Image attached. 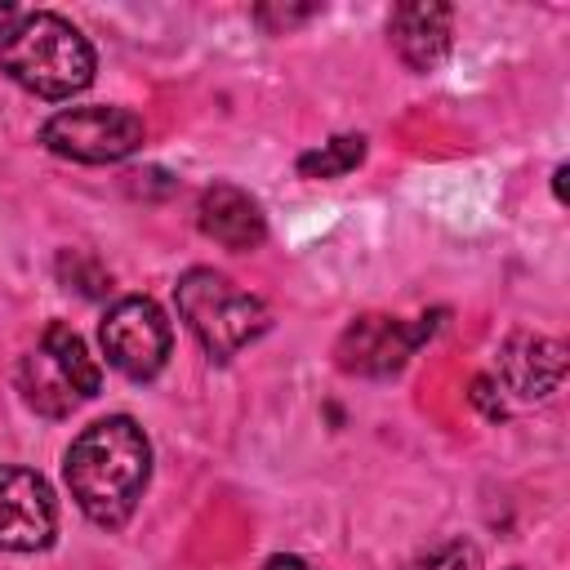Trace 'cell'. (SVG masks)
Wrapping results in <instances>:
<instances>
[{"label":"cell","mask_w":570,"mask_h":570,"mask_svg":"<svg viewBox=\"0 0 570 570\" xmlns=\"http://www.w3.org/2000/svg\"><path fill=\"white\" fill-rule=\"evenodd\" d=\"M62 472H67L71 499L94 525H107V530L125 525L151 476L147 432L129 414L98 419L71 441Z\"/></svg>","instance_id":"obj_1"},{"label":"cell","mask_w":570,"mask_h":570,"mask_svg":"<svg viewBox=\"0 0 570 570\" xmlns=\"http://www.w3.org/2000/svg\"><path fill=\"white\" fill-rule=\"evenodd\" d=\"M94 67V45L62 13H22L0 31V71L36 98L80 94Z\"/></svg>","instance_id":"obj_2"},{"label":"cell","mask_w":570,"mask_h":570,"mask_svg":"<svg viewBox=\"0 0 570 570\" xmlns=\"http://www.w3.org/2000/svg\"><path fill=\"white\" fill-rule=\"evenodd\" d=\"M174 298H178V316L214 361H232L245 343H254L272 325L263 298L245 294L236 281H227L214 267H191L174 285Z\"/></svg>","instance_id":"obj_3"},{"label":"cell","mask_w":570,"mask_h":570,"mask_svg":"<svg viewBox=\"0 0 570 570\" xmlns=\"http://www.w3.org/2000/svg\"><path fill=\"white\" fill-rule=\"evenodd\" d=\"M142 138H147L142 116H134L129 107H107V102L67 107L40 125V142L53 156H67L80 165H116L134 156Z\"/></svg>","instance_id":"obj_4"},{"label":"cell","mask_w":570,"mask_h":570,"mask_svg":"<svg viewBox=\"0 0 570 570\" xmlns=\"http://www.w3.org/2000/svg\"><path fill=\"white\" fill-rule=\"evenodd\" d=\"M98 338H102L107 365L120 370L134 383L156 379L165 370V361H169V321L142 294H129V298L111 303L102 325H98Z\"/></svg>","instance_id":"obj_5"},{"label":"cell","mask_w":570,"mask_h":570,"mask_svg":"<svg viewBox=\"0 0 570 570\" xmlns=\"http://www.w3.org/2000/svg\"><path fill=\"white\" fill-rule=\"evenodd\" d=\"M436 321L441 312L432 316H419V321H396V316H361L343 330L334 356H338V370L347 374H396L414 347H423L432 334H436Z\"/></svg>","instance_id":"obj_6"},{"label":"cell","mask_w":570,"mask_h":570,"mask_svg":"<svg viewBox=\"0 0 570 570\" xmlns=\"http://www.w3.org/2000/svg\"><path fill=\"white\" fill-rule=\"evenodd\" d=\"M53 490L31 468H0V552H40L53 543Z\"/></svg>","instance_id":"obj_7"},{"label":"cell","mask_w":570,"mask_h":570,"mask_svg":"<svg viewBox=\"0 0 570 570\" xmlns=\"http://www.w3.org/2000/svg\"><path fill=\"white\" fill-rule=\"evenodd\" d=\"M450 4H436V0H405L392 9L387 18V40L396 49V58L410 67V71H432L441 67V58L450 53Z\"/></svg>","instance_id":"obj_8"},{"label":"cell","mask_w":570,"mask_h":570,"mask_svg":"<svg viewBox=\"0 0 570 570\" xmlns=\"http://www.w3.org/2000/svg\"><path fill=\"white\" fill-rule=\"evenodd\" d=\"M499 379L521 401H543L566 379V347L543 334H512L499 352Z\"/></svg>","instance_id":"obj_9"},{"label":"cell","mask_w":570,"mask_h":570,"mask_svg":"<svg viewBox=\"0 0 570 570\" xmlns=\"http://www.w3.org/2000/svg\"><path fill=\"white\" fill-rule=\"evenodd\" d=\"M196 223L223 249H258L263 236H267V218H263L258 200L245 187H232V183H214V187L200 191Z\"/></svg>","instance_id":"obj_10"},{"label":"cell","mask_w":570,"mask_h":570,"mask_svg":"<svg viewBox=\"0 0 570 570\" xmlns=\"http://www.w3.org/2000/svg\"><path fill=\"white\" fill-rule=\"evenodd\" d=\"M18 387H22V401H27L36 414H45V419H67V414L85 401L80 387L71 383V374L62 370V361H58L49 347H36V352L22 356V365H18Z\"/></svg>","instance_id":"obj_11"},{"label":"cell","mask_w":570,"mask_h":570,"mask_svg":"<svg viewBox=\"0 0 570 570\" xmlns=\"http://www.w3.org/2000/svg\"><path fill=\"white\" fill-rule=\"evenodd\" d=\"M40 347H49V352L62 361V370L71 374V383L80 387V396H85V401H89V396H98V387H102V370H98V361L89 356L85 338H80L67 321H53V325L45 330Z\"/></svg>","instance_id":"obj_12"},{"label":"cell","mask_w":570,"mask_h":570,"mask_svg":"<svg viewBox=\"0 0 570 570\" xmlns=\"http://www.w3.org/2000/svg\"><path fill=\"white\" fill-rule=\"evenodd\" d=\"M365 160V138L361 134H338L330 142H321L316 151L298 156V174L303 178H343Z\"/></svg>","instance_id":"obj_13"},{"label":"cell","mask_w":570,"mask_h":570,"mask_svg":"<svg viewBox=\"0 0 570 570\" xmlns=\"http://www.w3.org/2000/svg\"><path fill=\"white\" fill-rule=\"evenodd\" d=\"M405 570H481V552L468 539H450V543L423 552L419 561H410Z\"/></svg>","instance_id":"obj_14"},{"label":"cell","mask_w":570,"mask_h":570,"mask_svg":"<svg viewBox=\"0 0 570 570\" xmlns=\"http://www.w3.org/2000/svg\"><path fill=\"white\" fill-rule=\"evenodd\" d=\"M316 13V4H298V9H285V4H258V22L267 27V31H289V27H298V22H307Z\"/></svg>","instance_id":"obj_15"},{"label":"cell","mask_w":570,"mask_h":570,"mask_svg":"<svg viewBox=\"0 0 570 570\" xmlns=\"http://www.w3.org/2000/svg\"><path fill=\"white\" fill-rule=\"evenodd\" d=\"M490 392H494V387H490V379H476V383H472V401L485 410V419H503V405H499Z\"/></svg>","instance_id":"obj_16"},{"label":"cell","mask_w":570,"mask_h":570,"mask_svg":"<svg viewBox=\"0 0 570 570\" xmlns=\"http://www.w3.org/2000/svg\"><path fill=\"white\" fill-rule=\"evenodd\" d=\"M263 570H312L303 557H285V552H276V557H267L263 561Z\"/></svg>","instance_id":"obj_17"},{"label":"cell","mask_w":570,"mask_h":570,"mask_svg":"<svg viewBox=\"0 0 570 570\" xmlns=\"http://www.w3.org/2000/svg\"><path fill=\"white\" fill-rule=\"evenodd\" d=\"M566 178H570V169H566V165H557V174H552V191H557V200H561V205L570 200V191H566Z\"/></svg>","instance_id":"obj_18"},{"label":"cell","mask_w":570,"mask_h":570,"mask_svg":"<svg viewBox=\"0 0 570 570\" xmlns=\"http://www.w3.org/2000/svg\"><path fill=\"white\" fill-rule=\"evenodd\" d=\"M13 18H18V13H13V4H0V31H4Z\"/></svg>","instance_id":"obj_19"}]
</instances>
